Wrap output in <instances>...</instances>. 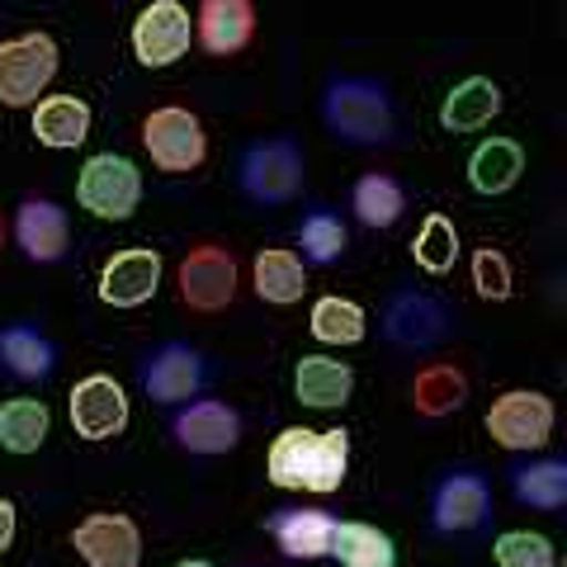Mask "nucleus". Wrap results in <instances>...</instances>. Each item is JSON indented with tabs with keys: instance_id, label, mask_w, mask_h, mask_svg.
Segmentation results:
<instances>
[{
	"instance_id": "obj_1",
	"label": "nucleus",
	"mask_w": 567,
	"mask_h": 567,
	"mask_svg": "<svg viewBox=\"0 0 567 567\" xmlns=\"http://www.w3.org/2000/svg\"><path fill=\"white\" fill-rule=\"evenodd\" d=\"M350 468V435L346 431H308V425H289L275 435L265 473L284 492H341Z\"/></svg>"
},
{
	"instance_id": "obj_2",
	"label": "nucleus",
	"mask_w": 567,
	"mask_h": 567,
	"mask_svg": "<svg viewBox=\"0 0 567 567\" xmlns=\"http://www.w3.org/2000/svg\"><path fill=\"white\" fill-rule=\"evenodd\" d=\"M322 123L350 147H379L398 128L393 95L374 76H331L322 91Z\"/></svg>"
},
{
	"instance_id": "obj_3",
	"label": "nucleus",
	"mask_w": 567,
	"mask_h": 567,
	"mask_svg": "<svg viewBox=\"0 0 567 567\" xmlns=\"http://www.w3.org/2000/svg\"><path fill=\"white\" fill-rule=\"evenodd\" d=\"M303 171H308V156H303V147H298L293 137H284V133L279 137H260L237 156V189L251 204L275 208V204L298 199V189H303Z\"/></svg>"
},
{
	"instance_id": "obj_4",
	"label": "nucleus",
	"mask_w": 567,
	"mask_h": 567,
	"mask_svg": "<svg viewBox=\"0 0 567 567\" xmlns=\"http://www.w3.org/2000/svg\"><path fill=\"white\" fill-rule=\"evenodd\" d=\"M62 52L52 43V33H20V39L0 43V104L6 110H33L39 95L58 76Z\"/></svg>"
},
{
	"instance_id": "obj_5",
	"label": "nucleus",
	"mask_w": 567,
	"mask_h": 567,
	"mask_svg": "<svg viewBox=\"0 0 567 567\" xmlns=\"http://www.w3.org/2000/svg\"><path fill=\"white\" fill-rule=\"evenodd\" d=\"M76 204L100 223H128L142 204V171L118 152H95L76 175Z\"/></svg>"
},
{
	"instance_id": "obj_6",
	"label": "nucleus",
	"mask_w": 567,
	"mask_h": 567,
	"mask_svg": "<svg viewBox=\"0 0 567 567\" xmlns=\"http://www.w3.org/2000/svg\"><path fill=\"white\" fill-rule=\"evenodd\" d=\"M142 147H147L152 166L166 175H189L204 166L208 156V133L199 114L181 110V104H162L142 118Z\"/></svg>"
},
{
	"instance_id": "obj_7",
	"label": "nucleus",
	"mask_w": 567,
	"mask_h": 567,
	"mask_svg": "<svg viewBox=\"0 0 567 567\" xmlns=\"http://www.w3.org/2000/svg\"><path fill=\"white\" fill-rule=\"evenodd\" d=\"M554 398L535 393V388H506L502 398L487 406V435L511 454H535L554 435Z\"/></svg>"
},
{
	"instance_id": "obj_8",
	"label": "nucleus",
	"mask_w": 567,
	"mask_h": 567,
	"mask_svg": "<svg viewBox=\"0 0 567 567\" xmlns=\"http://www.w3.org/2000/svg\"><path fill=\"white\" fill-rule=\"evenodd\" d=\"M383 341L398 350H440L454 336V312L435 293L398 289L383 303Z\"/></svg>"
},
{
	"instance_id": "obj_9",
	"label": "nucleus",
	"mask_w": 567,
	"mask_h": 567,
	"mask_svg": "<svg viewBox=\"0 0 567 567\" xmlns=\"http://www.w3.org/2000/svg\"><path fill=\"white\" fill-rule=\"evenodd\" d=\"M492 520V483L477 468H450L431 487V529L435 535H473Z\"/></svg>"
},
{
	"instance_id": "obj_10",
	"label": "nucleus",
	"mask_w": 567,
	"mask_h": 567,
	"mask_svg": "<svg viewBox=\"0 0 567 567\" xmlns=\"http://www.w3.org/2000/svg\"><path fill=\"white\" fill-rule=\"evenodd\" d=\"M175 284H181V303L194 312H223L237 298V256L218 241H204L181 260L175 270Z\"/></svg>"
},
{
	"instance_id": "obj_11",
	"label": "nucleus",
	"mask_w": 567,
	"mask_h": 567,
	"mask_svg": "<svg viewBox=\"0 0 567 567\" xmlns=\"http://www.w3.org/2000/svg\"><path fill=\"white\" fill-rule=\"evenodd\" d=\"M171 435L185 454L218 458V454H233L241 445V416H237V406H227L218 398H194V402L175 406Z\"/></svg>"
},
{
	"instance_id": "obj_12",
	"label": "nucleus",
	"mask_w": 567,
	"mask_h": 567,
	"mask_svg": "<svg viewBox=\"0 0 567 567\" xmlns=\"http://www.w3.org/2000/svg\"><path fill=\"white\" fill-rule=\"evenodd\" d=\"M137 379H142V393H147L156 406H181L189 398H199L208 369H204V354L189 341H162L147 360H142Z\"/></svg>"
},
{
	"instance_id": "obj_13",
	"label": "nucleus",
	"mask_w": 567,
	"mask_h": 567,
	"mask_svg": "<svg viewBox=\"0 0 567 567\" xmlns=\"http://www.w3.org/2000/svg\"><path fill=\"white\" fill-rule=\"evenodd\" d=\"M194 43V20L181 0H152L133 20V58L147 71L175 66Z\"/></svg>"
},
{
	"instance_id": "obj_14",
	"label": "nucleus",
	"mask_w": 567,
	"mask_h": 567,
	"mask_svg": "<svg viewBox=\"0 0 567 567\" xmlns=\"http://www.w3.org/2000/svg\"><path fill=\"white\" fill-rule=\"evenodd\" d=\"M66 416H71V431L91 445H104V440L123 435L128 425V393L123 383H114L110 374H85L66 398Z\"/></svg>"
},
{
	"instance_id": "obj_15",
	"label": "nucleus",
	"mask_w": 567,
	"mask_h": 567,
	"mask_svg": "<svg viewBox=\"0 0 567 567\" xmlns=\"http://www.w3.org/2000/svg\"><path fill=\"white\" fill-rule=\"evenodd\" d=\"M71 548L85 567H137L142 563V529L123 511H95L71 529Z\"/></svg>"
},
{
	"instance_id": "obj_16",
	"label": "nucleus",
	"mask_w": 567,
	"mask_h": 567,
	"mask_svg": "<svg viewBox=\"0 0 567 567\" xmlns=\"http://www.w3.org/2000/svg\"><path fill=\"white\" fill-rule=\"evenodd\" d=\"M10 233H14L20 256L33 260V265H58L71 251V218H66V208L58 199H39V194L20 199Z\"/></svg>"
},
{
	"instance_id": "obj_17",
	"label": "nucleus",
	"mask_w": 567,
	"mask_h": 567,
	"mask_svg": "<svg viewBox=\"0 0 567 567\" xmlns=\"http://www.w3.org/2000/svg\"><path fill=\"white\" fill-rule=\"evenodd\" d=\"M162 289V256L152 246H128L104 260L100 270V303L110 308H142Z\"/></svg>"
},
{
	"instance_id": "obj_18",
	"label": "nucleus",
	"mask_w": 567,
	"mask_h": 567,
	"mask_svg": "<svg viewBox=\"0 0 567 567\" xmlns=\"http://www.w3.org/2000/svg\"><path fill=\"white\" fill-rule=\"evenodd\" d=\"M270 539L279 544L284 558L293 563H317L331 554V529H336V516L331 511H317V506H279L270 520Z\"/></svg>"
},
{
	"instance_id": "obj_19",
	"label": "nucleus",
	"mask_w": 567,
	"mask_h": 567,
	"mask_svg": "<svg viewBox=\"0 0 567 567\" xmlns=\"http://www.w3.org/2000/svg\"><path fill=\"white\" fill-rule=\"evenodd\" d=\"M194 39L208 58H233L256 39V6L251 0H199Z\"/></svg>"
},
{
	"instance_id": "obj_20",
	"label": "nucleus",
	"mask_w": 567,
	"mask_h": 567,
	"mask_svg": "<svg viewBox=\"0 0 567 567\" xmlns=\"http://www.w3.org/2000/svg\"><path fill=\"white\" fill-rule=\"evenodd\" d=\"M0 369L20 383H43L58 369V346L52 336L33 322H10L0 327Z\"/></svg>"
},
{
	"instance_id": "obj_21",
	"label": "nucleus",
	"mask_w": 567,
	"mask_h": 567,
	"mask_svg": "<svg viewBox=\"0 0 567 567\" xmlns=\"http://www.w3.org/2000/svg\"><path fill=\"white\" fill-rule=\"evenodd\" d=\"M354 393V369L346 360H331V354H303L293 364V398L317 412H336L346 406Z\"/></svg>"
},
{
	"instance_id": "obj_22",
	"label": "nucleus",
	"mask_w": 567,
	"mask_h": 567,
	"mask_svg": "<svg viewBox=\"0 0 567 567\" xmlns=\"http://www.w3.org/2000/svg\"><path fill=\"white\" fill-rule=\"evenodd\" d=\"M91 123H95V114L81 95H43L33 104V137L52 152L81 147V142L91 137Z\"/></svg>"
},
{
	"instance_id": "obj_23",
	"label": "nucleus",
	"mask_w": 567,
	"mask_h": 567,
	"mask_svg": "<svg viewBox=\"0 0 567 567\" xmlns=\"http://www.w3.org/2000/svg\"><path fill=\"white\" fill-rule=\"evenodd\" d=\"M251 289L260 303H275V308H289L308 293V265L298 260V251L289 246H270L251 260Z\"/></svg>"
},
{
	"instance_id": "obj_24",
	"label": "nucleus",
	"mask_w": 567,
	"mask_h": 567,
	"mask_svg": "<svg viewBox=\"0 0 567 567\" xmlns=\"http://www.w3.org/2000/svg\"><path fill=\"white\" fill-rule=\"evenodd\" d=\"M350 213H354V223L369 227V233H388V227H398L402 213H406L402 181L398 175H388V171L360 175V181L350 185Z\"/></svg>"
},
{
	"instance_id": "obj_25",
	"label": "nucleus",
	"mask_w": 567,
	"mask_h": 567,
	"mask_svg": "<svg viewBox=\"0 0 567 567\" xmlns=\"http://www.w3.org/2000/svg\"><path fill=\"white\" fill-rule=\"evenodd\" d=\"M520 175H525V147L516 137H487V142H477V152L468 156V185L477 194H487V199L516 189Z\"/></svg>"
},
{
	"instance_id": "obj_26",
	"label": "nucleus",
	"mask_w": 567,
	"mask_h": 567,
	"mask_svg": "<svg viewBox=\"0 0 567 567\" xmlns=\"http://www.w3.org/2000/svg\"><path fill=\"white\" fill-rule=\"evenodd\" d=\"M496 114H502V85L487 76H468V81L450 85L445 104H440V123H445L450 133H477V128H487Z\"/></svg>"
},
{
	"instance_id": "obj_27",
	"label": "nucleus",
	"mask_w": 567,
	"mask_h": 567,
	"mask_svg": "<svg viewBox=\"0 0 567 567\" xmlns=\"http://www.w3.org/2000/svg\"><path fill=\"white\" fill-rule=\"evenodd\" d=\"M341 567H398V544L379 525L364 520H336L331 529V554Z\"/></svg>"
},
{
	"instance_id": "obj_28",
	"label": "nucleus",
	"mask_w": 567,
	"mask_h": 567,
	"mask_svg": "<svg viewBox=\"0 0 567 567\" xmlns=\"http://www.w3.org/2000/svg\"><path fill=\"white\" fill-rule=\"evenodd\" d=\"M350 246V227L331 204H312L298 218V260L303 265H336Z\"/></svg>"
},
{
	"instance_id": "obj_29",
	"label": "nucleus",
	"mask_w": 567,
	"mask_h": 567,
	"mask_svg": "<svg viewBox=\"0 0 567 567\" xmlns=\"http://www.w3.org/2000/svg\"><path fill=\"white\" fill-rule=\"evenodd\" d=\"M48 431H52V412H48L43 398H10V402H0V450L29 458V454L43 450Z\"/></svg>"
},
{
	"instance_id": "obj_30",
	"label": "nucleus",
	"mask_w": 567,
	"mask_h": 567,
	"mask_svg": "<svg viewBox=\"0 0 567 567\" xmlns=\"http://www.w3.org/2000/svg\"><path fill=\"white\" fill-rule=\"evenodd\" d=\"M511 496L529 511H558L567 502V464L563 458H529L511 468Z\"/></svg>"
},
{
	"instance_id": "obj_31",
	"label": "nucleus",
	"mask_w": 567,
	"mask_h": 567,
	"mask_svg": "<svg viewBox=\"0 0 567 567\" xmlns=\"http://www.w3.org/2000/svg\"><path fill=\"white\" fill-rule=\"evenodd\" d=\"M468 402V379H464V369H454V364H425L421 374L412 379V406L421 416H454L458 406Z\"/></svg>"
},
{
	"instance_id": "obj_32",
	"label": "nucleus",
	"mask_w": 567,
	"mask_h": 567,
	"mask_svg": "<svg viewBox=\"0 0 567 567\" xmlns=\"http://www.w3.org/2000/svg\"><path fill=\"white\" fill-rule=\"evenodd\" d=\"M308 331H312V341H322V346H360L369 336V317L360 303H350V298L327 293L312 303Z\"/></svg>"
},
{
	"instance_id": "obj_33",
	"label": "nucleus",
	"mask_w": 567,
	"mask_h": 567,
	"mask_svg": "<svg viewBox=\"0 0 567 567\" xmlns=\"http://www.w3.org/2000/svg\"><path fill=\"white\" fill-rule=\"evenodd\" d=\"M412 260L421 265L425 275H450L454 260H458V233L445 213H425L421 233L412 241Z\"/></svg>"
},
{
	"instance_id": "obj_34",
	"label": "nucleus",
	"mask_w": 567,
	"mask_h": 567,
	"mask_svg": "<svg viewBox=\"0 0 567 567\" xmlns=\"http://www.w3.org/2000/svg\"><path fill=\"white\" fill-rule=\"evenodd\" d=\"M492 558L496 567H558V548L535 529H506V535H496Z\"/></svg>"
},
{
	"instance_id": "obj_35",
	"label": "nucleus",
	"mask_w": 567,
	"mask_h": 567,
	"mask_svg": "<svg viewBox=\"0 0 567 567\" xmlns=\"http://www.w3.org/2000/svg\"><path fill=\"white\" fill-rule=\"evenodd\" d=\"M473 284H477V298H487V303H506L511 293H516V275H511V260L502 251H477L473 256Z\"/></svg>"
},
{
	"instance_id": "obj_36",
	"label": "nucleus",
	"mask_w": 567,
	"mask_h": 567,
	"mask_svg": "<svg viewBox=\"0 0 567 567\" xmlns=\"http://www.w3.org/2000/svg\"><path fill=\"white\" fill-rule=\"evenodd\" d=\"M14 535H20V516H14V502L0 496V554H10Z\"/></svg>"
},
{
	"instance_id": "obj_37",
	"label": "nucleus",
	"mask_w": 567,
	"mask_h": 567,
	"mask_svg": "<svg viewBox=\"0 0 567 567\" xmlns=\"http://www.w3.org/2000/svg\"><path fill=\"white\" fill-rule=\"evenodd\" d=\"M175 567H218V563H204V558H185V563H175Z\"/></svg>"
}]
</instances>
